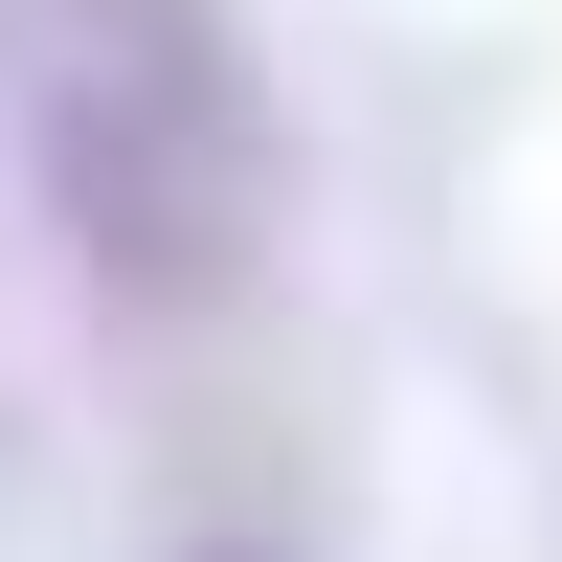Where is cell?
Listing matches in <instances>:
<instances>
[{
    "label": "cell",
    "mask_w": 562,
    "mask_h": 562,
    "mask_svg": "<svg viewBox=\"0 0 562 562\" xmlns=\"http://www.w3.org/2000/svg\"><path fill=\"white\" fill-rule=\"evenodd\" d=\"M23 180L113 315H225L293 225V113L248 0H23Z\"/></svg>",
    "instance_id": "cell-1"
}]
</instances>
